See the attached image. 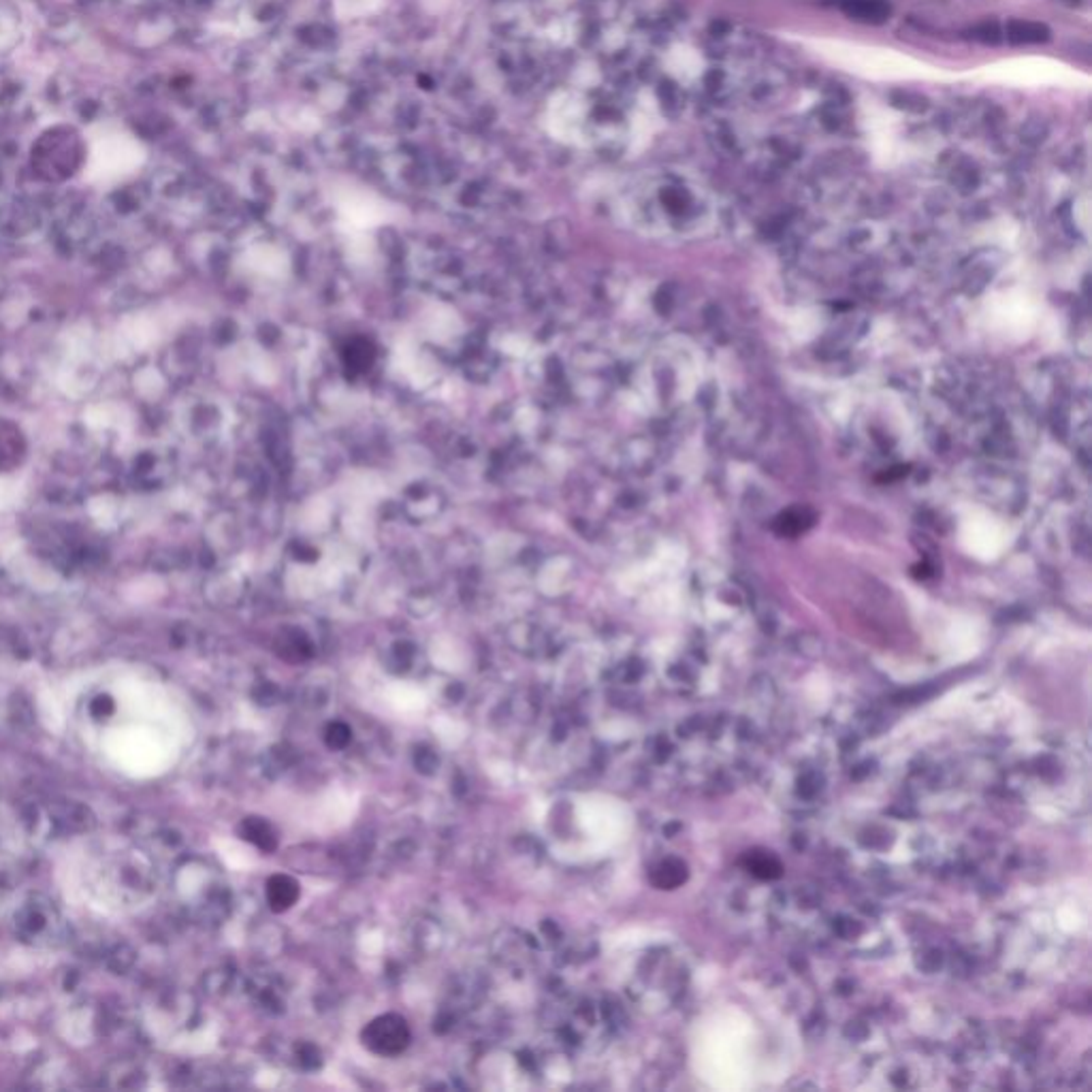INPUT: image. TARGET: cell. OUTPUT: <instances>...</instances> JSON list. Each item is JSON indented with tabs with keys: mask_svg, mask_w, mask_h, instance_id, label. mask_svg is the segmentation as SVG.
<instances>
[{
	"mask_svg": "<svg viewBox=\"0 0 1092 1092\" xmlns=\"http://www.w3.org/2000/svg\"><path fill=\"white\" fill-rule=\"evenodd\" d=\"M363 1044L380 1057H397L410 1044V1028L401 1015H380L365 1026Z\"/></svg>",
	"mask_w": 1092,
	"mask_h": 1092,
	"instance_id": "cell-1",
	"label": "cell"
},
{
	"mask_svg": "<svg viewBox=\"0 0 1092 1092\" xmlns=\"http://www.w3.org/2000/svg\"><path fill=\"white\" fill-rule=\"evenodd\" d=\"M299 899V883L288 875H274L267 881V903L276 913L290 910Z\"/></svg>",
	"mask_w": 1092,
	"mask_h": 1092,
	"instance_id": "cell-2",
	"label": "cell"
},
{
	"mask_svg": "<svg viewBox=\"0 0 1092 1092\" xmlns=\"http://www.w3.org/2000/svg\"><path fill=\"white\" fill-rule=\"evenodd\" d=\"M841 9L852 20L864 24H881L890 16L886 0H841Z\"/></svg>",
	"mask_w": 1092,
	"mask_h": 1092,
	"instance_id": "cell-3",
	"label": "cell"
},
{
	"mask_svg": "<svg viewBox=\"0 0 1092 1092\" xmlns=\"http://www.w3.org/2000/svg\"><path fill=\"white\" fill-rule=\"evenodd\" d=\"M243 839L252 841L263 852H274L278 848V837L274 828L265 819L250 817L243 821Z\"/></svg>",
	"mask_w": 1092,
	"mask_h": 1092,
	"instance_id": "cell-4",
	"label": "cell"
},
{
	"mask_svg": "<svg viewBox=\"0 0 1092 1092\" xmlns=\"http://www.w3.org/2000/svg\"><path fill=\"white\" fill-rule=\"evenodd\" d=\"M1048 36H1050L1048 28L1044 24H1037V22H1012L1008 26V39L1015 45L1041 43L1046 41Z\"/></svg>",
	"mask_w": 1092,
	"mask_h": 1092,
	"instance_id": "cell-5",
	"label": "cell"
},
{
	"mask_svg": "<svg viewBox=\"0 0 1092 1092\" xmlns=\"http://www.w3.org/2000/svg\"><path fill=\"white\" fill-rule=\"evenodd\" d=\"M352 739V732L346 726V723L336 721V723H329L327 734H325V741L331 747V750H343Z\"/></svg>",
	"mask_w": 1092,
	"mask_h": 1092,
	"instance_id": "cell-6",
	"label": "cell"
}]
</instances>
